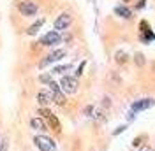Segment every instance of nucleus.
<instances>
[{
	"label": "nucleus",
	"instance_id": "7ed1b4c3",
	"mask_svg": "<svg viewBox=\"0 0 155 151\" xmlns=\"http://www.w3.org/2000/svg\"><path fill=\"white\" fill-rule=\"evenodd\" d=\"M34 144H35L41 151H53L55 149V142L51 141L49 137H46V135H37V137H34Z\"/></svg>",
	"mask_w": 155,
	"mask_h": 151
},
{
	"label": "nucleus",
	"instance_id": "f3484780",
	"mask_svg": "<svg viewBox=\"0 0 155 151\" xmlns=\"http://www.w3.org/2000/svg\"><path fill=\"white\" fill-rule=\"evenodd\" d=\"M48 86H49V92H51V93H55V92H60V85H58V83H55V81H51Z\"/></svg>",
	"mask_w": 155,
	"mask_h": 151
},
{
	"label": "nucleus",
	"instance_id": "aec40b11",
	"mask_svg": "<svg viewBox=\"0 0 155 151\" xmlns=\"http://www.w3.org/2000/svg\"><path fill=\"white\" fill-rule=\"evenodd\" d=\"M85 65H87V62H81V65L78 67V70H76V76H81V74H83V69H85Z\"/></svg>",
	"mask_w": 155,
	"mask_h": 151
},
{
	"label": "nucleus",
	"instance_id": "b1692460",
	"mask_svg": "<svg viewBox=\"0 0 155 151\" xmlns=\"http://www.w3.org/2000/svg\"><path fill=\"white\" fill-rule=\"evenodd\" d=\"M141 151H153V149H152V148H148V146H145V148H143Z\"/></svg>",
	"mask_w": 155,
	"mask_h": 151
},
{
	"label": "nucleus",
	"instance_id": "f03ea898",
	"mask_svg": "<svg viewBox=\"0 0 155 151\" xmlns=\"http://www.w3.org/2000/svg\"><path fill=\"white\" fill-rule=\"evenodd\" d=\"M19 12H21V16H25V18H30V16H35L39 11V5L34 2V0H23L21 4H19Z\"/></svg>",
	"mask_w": 155,
	"mask_h": 151
},
{
	"label": "nucleus",
	"instance_id": "423d86ee",
	"mask_svg": "<svg viewBox=\"0 0 155 151\" xmlns=\"http://www.w3.org/2000/svg\"><path fill=\"white\" fill-rule=\"evenodd\" d=\"M65 56V49H55L53 53H49L48 56L44 58L41 63H39V67L42 69V67H46L48 63H53V62H58V60H62V58Z\"/></svg>",
	"mask_w": 155,
	"mask_h": 151
},
{
	"label": "nucleus",
	"instance_id": "0eeeda50",
	"mask_svg": "<svg viewBox=\"0 0 155 151\" xmlns=\"http://www.w3.org/2000/svg\"><path fill=\"white\" fill-rule=\"evenodd\" d=\"M155 105L153 98H143V100H136L132 104V113H137V111H145V109H150Z\"/></svg>",
	"mask_w": 155,
	"mask_h": 151
},
{
	"label": "nucleus",
	"instance_id": "39448f33",
	"mask_svg": "<svg viewBox=\"0 0 155 151\" xmlns=\"http://www.w3.org/2000/svg\"><path fill=\"white\" fill-rule=\"evenodd\" d=\"M60 40H62L60 34L57 30H51V32H48L44 37L41 39V44L42 46H57V44H60Z\"/></svg>",
	"mask_w": 155,
	"mask_h": 151
},
{
	"label": "nucleus",
	"instance_id": "9b49d317",
	"mask_svg": "<svg viewBox=\"0 0 155 151\" xmlns=\"http://www.w3.org/2000/svg\"><path fill=\"white\" fill-rule=\"evenodd\" d=\"M53 95V102L58 105H64L65 104V95H64V92L60 90V92H55V93H51Z\"/></svg>",
	"mask_w": 155,
	"mask_h": 151
},
{
	"label": "nucleus",
	"instance_id": "6e6552de",
	"mask_svg": "<svg viewBox=\"0 0 155 151\" xmlns=\"http://www.w3.org/2000/svg\"><path fill=\"white\" fill-rule=\"evenodd\" d=\"M37 102L42 107H46V105L49 104V102H53V95H51V92H46V90H41L37 93Z\"/></svg>",
	"mask_w": 155,
	"mask_h": 151
},
{
	"label": "nucleus",
	"instance_id": "5701e85b",
	"mask_svg": "<svg viewBox=\"0 0 155 151\" xmlns=\"http://www.w3.org/2000/svg\"><path fill=\"white\" fill-rule=\"evenodd\" d=\"M92 109H94V107H92V105H88L87 109H85V114H87V116H92V114H90V113H92Z\"/></svg>",
	"mask_w": 155,
	"mask_h": 151
},
{
	"label": "nucleus",
	"instance_id": "a211bd4d",
	"mask_svg": "<svg viewBox=\"0 0 155 151\" xmlns=\"http://www.w3.org/2000/svg\"><path fill=\"white\" fill-rule=\"evenodd\" d=\"M39 114H41V116H42V118H49V116H51V111H49V109H46V107H41V109H39Z\"/></svg>",
	"mask_w": 155,
	"mask_h": 151
},
{
	"label": "nucleus",
	"instance_id": "2eb2a0df",
	"mask_svg": "<svg viewBox=\"0 0 155 151\" xmlns=\"http://www.w3.org/2000/svg\"><path fill=\"white\" fill-rule=\"evenodd\" d=\"M48 120H49V125H51V127H53V128H55L57 132H60V123H58V120H57V118H55V116L51 114V116H49Z\"/></svg>",
	"mask_w": 155,
	"mask_h": 151
},
{
	"label": "nucleus",
	"instance_id": "9d476101",
	"mask_svg": "<svg viewBox=\"0 0 155 151\" xmlns=\"http://www.w3.org/2000/svg\"><path fill=\"white\" fill-rule=\"evenodd\" d=\"M30 127L35 128V130H46V123L42 118H32L30 120Z\"/></svg>",
	"mask_w": 155,
	"mask_h": 151
},
{
	"label": "nucleus",
	"instance_id": "6ab92c4d",
	"mask_svg": "<svg viewBox=\"0 0 155 151\" xmlns=\"http://www.w3.org/2000/svg\"><path fill=\"white\" fill-rule=\"evenodd\" d=\"M143 63H145V56H143L141 53H136V65L141 67Z\"/></svg>",
	"mask_w": 155,
	"mask_h": 151
},
{
	"label": "nucleus",
	"instance_id": "1a4fd4ad",
	"mask_svg": "<svg viewBox=\"0 0 155 151\" xmlns=\"http://www.w3.org/2000/svg\"><path fill=\"white\" fill-rule=\"evenodd\" d=\"M115 14H118L120 18H124V19H130L132 18V11L129 9V7H124V5H116L115 7Z\"/></svg>",
	"mask_w": 155,
	"mask_h": 151
},
{
	"label": "nucleus",
	"instance_id": "ddd939ff",
	"mask_svg": "<svg viewBox=\"0 0 155 151\" xmlns=\"http://www.w3.org/2000/svg\"><path fill=\"white\" fill-rule=\"evenodd\" d=\"M42 25H44V18L37 19V21H35V23H34V25H32V27L28 28V35H34V34H37L39 28H41Z\"/></svg>",
	"mask_w": 155,
	"mask_h": 151
},
{
	"label": "nucleus",
	"instance_id": "4468645a",
	"mask_svg": "<svg viewBox=\"0 0 155 151\" xmlns=\"http://www.w3.org/2000/svg\"><path fill=\"white\" fill-rule=\"evenodd\" d=\"M72 69V65H58L53 69V72L51 74H64V72H67V70H71Z\"/></svg>",
	"mask_w": 155,
	"mask_h": 151
},
{
	"label": "nucleus",
	"instance_id": "412c9836",
	"mask_svg": "<svg viewBox=\"0 0 155 151\" xmlns=\"http://www.w3.org/2000/svg\"><path fill=\"white\" fill-rule=\"evenodd\" d=\"M124 130H125V127H118V128H116L115 132H113V135H118V133H122Z\"/></svg>",
	"mask_w": 155,
	"mask_h": 151
},
{
	"label": "nucleus",
	"instance_id": "f8f14e48",
	"mask_svg": "<svg viewBox=\"0 0 155 151\" xmlns=\"http://www.w3.org/2000/svg\"><path fill=\"white\" fill-rule=\"evenodd\" d=\"M115 60H116V63H127V60H129V55H127L125 51H116L115 53Z\"/></svg>",
	"mask_w": 155,
	"mask_h": 151
},
{
	"label": "nucleus",
	"instance_id": "f257e3e1",
	"mask_svg": "<svg viewBox=\"0 0 155 151\" xmlns=\"http://www.w3.org/2000/svg\"><path fill=\"white\" fill-rule=\"evenodd\" d=\"M78 86H79L78 85V79L76 77H72V76H64L62 81H60V90H62L64 93H69V95L76 93Z\"/></svg>",
	"mask_w": 155,
	"mask_h": 151
},
{
	"label": "nucleus",
	"instance_id": "dca6fc26",
	"mask_svg": "<svg viewBox=\"0 0 155 151\" xmlns=\"http://www.w3.org/2000/svg\"><path fill=\"white\" fill-rule=\"evenodd\" d=\"M39 81H41V83H46V85H49L53 79H51V74H42L41 77H39Z\"/></svg>",
	"mask_w": 155,
	"mask_h": 151
},
{
	"label": "nucleus",
	"instance_id": "4be33fe9",
	"mask_svg": "<svg viewBox=\"0 0 155 151\" xmlns=\"http://www.w3.org/2000/svg\"><path fill=\"white\" fill-rule=\"evenodd\" d=\"M143 139H145V137H136V139H134V142H132V144H134V146H139V144H141V141H143Z\"/></svg>",
	"mask_w": 155,
	"mask_h": 151
},
{
	"label": "nucleus",
	"instance_id": "20e7f679",
	"mask_svg": "<svg viewBox=\"0 0 155 151\" xmlns=\"http://www.w3.org/2000/svg\"><path fill=\"white\" fill-rule=\"evenodd\" d=\"M71 23H72V16L69 14V12H62L57 19H55V30L60 32V30H67L71 27Z\"/></svg>",
	"mask_w": 155,
	"mask_h": 151
}]
</instances>
